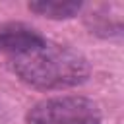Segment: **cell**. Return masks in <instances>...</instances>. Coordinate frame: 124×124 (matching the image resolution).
Segmentation results:
<instances>
[{
  "instance_id": "obj_1",
  "label": "cell",
  "mask_w": 124,
  "mask_h": 124,
  "mask_svg": "<svg viewBox=\"0 0 124 124\" xmlns=\"http://www.w3.org/2000/svg\"><path fill=\"white\" fill-rule=\"evenodd\" d=\"M8 68L35 91H68L87 83L93 72L89 58L79 48L50 39L35 50L8 58Z\"/></svg>"
},
{
  "instance_id": "obj_2",
  "label": "cell",
  "mask_w": 124,
  "mask_h": 124,
  "mask_svg": "<svg viewBox=\"0 0 124 124\" xmlns=\"http://www.w3.org/2000/svg\"><path fill=\"white\" fill-rule=\"evenodd\" d=\"M25 124H103V112L91 97L78 93L50 95L35 101L23 116Z\"/></svg>"
},
{
  "instance_id": "obj_3",
  "label": "cell",
  "mask_w": 124,
  "mask_h": 124,
  "mask_svg": "<svg viewBox=\"0 0 124 124\" xmlns=\"http://www.w3.org/2000/svg\"><path fill=\"white\" fill-rule=\"evenodd\" d=\"M48 39L33 25L25 21H2L0 23V54L6 58L21 56L29 50L43 46Z\"/></svg>"
},
{
  "instance_id": "obj_4",
  "label": "cell",
  "mask_w": 124,
  "mask_h": 124,
  "mask_svg": "<svg viewBox=\"0 0 124 124\" xmlns=\"http://www.w3.org/2000/svg\"><path fill=\"white\" fill-rule=\"evenodd\" d=\"M83 25L89 35L99 39H120L124 35V19L120 4H99L83 14Z\"/></svg>"
},
{
  "instance_id": "obj_5",
  "label": "cell",
  "mask_w": 124,
  "mask_h": 124,
  "mask_svg": "<svg viewBox=\"0 0 124 124\" xmlns=\"http://www.w3.org/2000/svg\"><path fill=\"white\" fill-rule=\"evenodd\" d=\"M85 2L81 0H29L27 10L50 21H68L83 14Z\"/></svg>"
}]
</instances>
